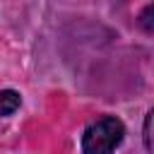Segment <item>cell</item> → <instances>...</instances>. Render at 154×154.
Masks as SVG:
<instances>
[{"instance_id": "cell-1", "label": "cell", "mask_w": 154, "mask_h": 154, "mask_svg": "<svg viewBox=\"0 0 154 154\" xmlns=\"http://www.w3.org/2000/svg\"><path fill=\"white\" fill-rule=\"evenodd\" d=\"M125 137V125L116 116H103L87 125L82 135V154H113Z\"/></svg>"}, {"instance_id": "cell-2", "label": "cell", "mask_w": 154, "mask_h": 154, "mask_svg": "<svg viewBox=\"0 0 154 154\" xmlns=\"http://www.w3.org/2000/svg\"><path fill=\"white\" fill-rule=\"evenodd\" d=\"M19 108V94L12 89L0 91V116H12Z\"/></svg>"}, {"instance_id": "cell-3", "label": "cell", "mask_w": 154, "mask_h": 154, "mask_svg": "<svg viewBox=\"0 0 154 154\" xmlns=\"http://www.w3.org/2000/svg\"><path fill=\"white\" fill-rule=\"evenodd\" d=\"M140 24H142V29H144V31L154 34V2H152V5H147V7L140 12Z\"/></svg>"}, {"instance_id": "cell-4", "label": "cell", "mask_w": 154, "mask_h": 154, "mask_svg": "<svg viewBox=\"0 0 154 154\" xmlns=\"http://www.w3.org/2000/svg\"><path fill=\"white\" fill-rule=\"evenodd\" d=\"M144 144L149 154H154V111L147 116V123H144Z\"/></svg>"}]
</instances>
